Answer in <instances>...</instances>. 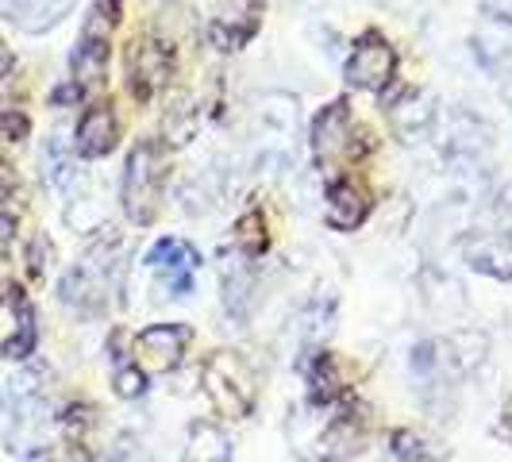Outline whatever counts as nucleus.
<instances>
[{"mask_svg": "<svg viewBox=\"0 0 512 462\" xmlns=\"http://www.w3.org/2000/svg\"><path fill=\"white\" fill-rule=\"evenodd\" d=\"M0 301H4V285H0Z\"/></svg>", "mask_w": 512, "mask_h": 462, "instance_id": "nucleus-27", "label": "nucleus"}, {"mask_svg": "<svg viewBox=\"0 0 512 462\" xmlns=\"http://www.w3.org/2000/svg\"><path fill=\"white\" fill-rule=\"evenodd\" d=\"M166 178H170V147L162 139H139L128 154L124 185H120V201L131 224L143 228L158 216Z\"/></svg>", "mask_w": 512, "mask_h": 462, "instance_id": "nucleus-1", "label": "nucleus"}, {"mask_svg": "<svg viewBox=\"0 0 512 462\" xmlns=\"http://www.w3.org/2000/svg\"><path fill=\"white\" fill-rule=\"evenodd\" d=\"M235 247L243 251L247 258H258L266 255V247H270V235H266V216L251 208V212H243L239 220H235Z\"/></svg>", "mask_w": 512, "mask_h": 462, "instance_id": "nucleus-14", "label": "nucleus"}, {"mask_svg": "<svg viewBox=\"0 0 512 462\" xmlns=\"http://www.w3.org/2000/svg\"><path fill=\"white\" fill-rule=\"evenodd\" d=\"M370 189L355 178H335L324 193V216L335 231H355L370 216Z\"/></svg>", "mask_w": 512, "mask_h": 462, "instance_id": "nucleus-8", "label": "nucleus"}, {"mask_svg": "<svg viewBox=\"0 0 512 462\" xmlns=\"http://www.w3.org/2000/svg\"><path fill=\"white\" fill-rule=\"evenodd\" d=\"M462 255L466 262L474 266V270H486L493 278H512V255L497 243V239H478V235H470V239H462Z\"/></svg>", "mask_w": 512, "mask_h": 462, "instance_id": "nucleus-13", "label": "nucleus"}, {"mask_svg": "<svg viewBox=\"0 0 512 462\" xmlns=\"http://www.w3.org/2000/svg\"><path fill=\"white\" fill-rule=\"evenodd\" d=\"M181 462H231L228 436L216 424L197 420L189 428V436H185V455H181Z\"/></svg>", "mask_w": 512, "mask_h": 462, "instance_id": "nucleus-12", "label": "nucleus"}, {"mask_svg": "<svg viewBox=\"0 0 512 462\" xmlns=\"http://www.w3.org/2000/svg\"><path fill=\"white\" fill-rule=\"evenodd\" d=\"M201 382L212 401V409L228 420H243L251 416L258 397V374L247 355L239 351H212L201 366Z\"/></svg>", "mask_w": 512, "mask_h": 462, "instance_id": "nucleus-2", "label": "nucleus"}, {"mask_svg": "<svg viewBox=\"0 0 512 462\" xmlns=\"http://www.w3.org/2000/svg\"><path fill=\"white\" fill-rule=\"evenodd\" d=\"M305 370H308V382H312V397H316V401H335V397H339L343 382H339V370H335L332 355H316Z\"/></svg>", "mask_w": 512, "mask_h": 462, "instance_id": "nucleus-16", "label": "nucleus"}, {"mask_svg": "<svg viewBox=\"0 0 512 462\" xmlns=\"http://www.w3.org/2000/svg\"><path fill=\"white\" fill-rule=\"evenodd\" d=\"M74 4L77 0H0V16H4L8 24L20 27V31L39 35V31H47V27L58 24Z\"/></svg>", "mask_w": 512, "mask_h": 462, "instance_id": "nucleus-10", "label": "nucleus"}, {"mask_svg": "<svg viewBox=\"0 0 512 462\" xmlns=\"http://www.w3.org/2000/svg\"><path fill=\"white\" fill-rule=\"evenodd\" d=\"M43 251H47V239H35V247H31V274H43Z\"/></svg>", "mask_w": 512, "mask_h": 462, "instance_id": "nucleus-24", "label": "nucleus"}, {"mask_svg": "<svg viewBox=\"0 0 512 462\" xmlns=\"http://www.w3.org/2000/svg\"><path fill=\"white\" fill-rule=\"evenodd\" d=\"M393 70H397V51L389 47V39L378 35V31H366L355 51L347 58L343 74L355 89H382L393 81Z\"/></svg>", "mask_w": 512, "mask_h": 462, "instance_id": "nucleus-6", "label": "nucleus"}, {"mask_svg": "<svg viewBox=\"0 0 512 462\" xmlns=\"http://www.w3.org/2000/svg\"><path fill=\"white\" fill-rule=\"evenodd\" d=\"M224 301H228V312L231 316H239V320H247V301H251V282L247 278H224Z\"/></svg>", "mask_w": 512, "mask_h": 462, "instance_id": "nucleus-20", "label": "nucleus"}, {"mask_svg": "<svg viewBox=\"0 0 512 462\" xmlns=\"http://www.w3.org/2000/svg\"><path fill=\"white\" fill-rule=\"evenodd\" d=\"M189 324H151L135 335L131 343V366L147 378H158V374H170L181 362L185 347H189Z\"/></svg>", "mask_w": 512, "mask_h": 462, "instance_id": "nucleus-4", "label": "nucleus"}, {"mask_svg": "<svg viewBox=\"0 0 512 462\" xmlns=\"http://www.w3.org/2000/svg\"><path fill=\"white\" fill-rule=\"evenodd\" d=\"M147 266L158 274L162 297H181L193 289V274L201 266V255L185 239H158L147 255Z\"/></svg>", "mask_w": 512, "mask_h": 462, "instance_id": "nucleus-7", "label": "nucleus"}, {"mask_svg": "<svg viewBox=\"0 0 512 462\" xmlns=\"http://www.w3.org/2000/svg\"><path fill=\"white\" fill-rule=\"evenodd\" d=\"M432 97L424 93H409V97H401V101H385V112H389V124L397 128V135L405 139V143H412L420 131H428V124H432V116H436V108H432Z\"/></svg>", "mask_w": 512, "mask_h": 462, "instance_id": "nucleus-11", "label": "nucleus"}, {"mask_svg": "<svg viewBox=\"0 0 512 462\" xmlns=\"http://www.w3.org/2000/svg\"><path fill=\"white\" fill-rule=\"evenodd\" d=\"M35 308L27 305V297L16 293V335L4 343V359H27L35 351Z\"/></svg>", "mask_w": 512, "mask_h": 462, "instance_id": "nucleus-15", "label": "nucleus"}, {"mask_svg": "<svg viewBox=\"0 0 512 462\" xmlns=\"http://www.w3.org/2000/svg\"><path fill=\"white\" fill-rule=\"evenodd\" d=\"M258 12H262V8L255 4V8H251V16H247V24H243V27H235V24H212V27H208L212 43H216L220 51H239V47H243V43H247V39H251V35L258 31Z\"/></svg>", "mask_w": 512, "mask_h": 462, "instance_id": "nucleus-18", "label": "nucleus"}, {"mask_svg": "<svg viewBox=\"0 0 512 462\" xmlns=\"http://www.w3.org/2000/svg\"><path fill=\"white\" fill-rule=\"evenodd\" d=\"M62 428H66V436L74 439L77 447L89 443L93 428H97V409H89V405H70L66 416H62Z\"/></svg>", "mask_w": 512, "mask_h": 462, "instance_id": "nucleus-19", "label": "nucleus"}, {"mask_svg": "<svg viewBox=\"0 0 512 462\" xmlns=\"http://www.w3.org/2000/svg\"><path fill=\"white\" fill-rule=\"evenodd\" d=\"M389 443H393V455L401 462H436L439 459V447H432L420 432H409V428L393 432Z\"/></svg>", "mask_w": 512, "mask_h": 462, "instance_id": "nucleus-17", "label": "nucleus"}, {"mask_svg": "<svg viewBox=\"0 0 512 462\" xmlns=\"http://www.w3.org/2000/svg\"><path fill=\"white\" fill-rule=\"evenodd\" d=\"M143 389H147V374H139L135 366H120V370H116V393H120V397L131 401V397H139Z\"/></svg>", "mask_w": 512, "mask_h": 462, "instance_id": "nucleus-21", "label": "nucleus"}, {"mask_svg": "<svg viewBox=\"0 0 512 462\" xmlns=\"http://www.w3.org/2000/svg\"><path fill=\"white\" fill-rule=\"evenodd\" d=\"M116 139H120V124H116L112 104H93L81 116V124H77L74 147L81 158H104V154L116 147Z\"/></svg>", "mask_w": 512, "mask_h": 462, "instance_id": "nucleus-9", "label": "nucleus"}, {"mask_svg": "<svg viewBox=\"0 0 512 462\" xmlns=\"http://www.w3.org/2000/svg\"><path fill=\"white\" fill-rule=\"evenodd\" d=\"M128 89L135 101H151L154 93L166 85V77L174 70V47L166 39L139 35L128 43Z\"/></svg>", "mask_w": 512, "mask_h": 462, "instance_id": "nucleus-5", "label": "nucleus"}, {"mask_svg": "<svg viewBox=\"0 0 512 462\" xmlns=\"http://www.w3.org/2000/svg\"><path fill=\"white\" fill-rule=\"evenodd\" d=\"M370 151V135L362 128H355L351 120V108L347 101H332L320 108V116L312 120V154L320 166H332V162H351Z\"/></svg>", "mask_w": 512, "mask_h": 462, "instance_id": "nucleus-3", "label": "nucleus"}, {"mask_svg": "<svg viewBox=\"0 0 512 462\" xmlns=\"http://www.w3.org/2000/svg\"><path fill=\"white\" fill-rule=\"evenodd\" d=\"M8 70H12V51H8L4 43H0V81L8 77Z\"/></svg>", "mask_w": 512, "mask_h": 462, "instance_id": "nucleus-25", "label": "nucleus"}, {"mask_svg": "<svg viewBox=\"0 0 512 462\" xmlns=\"http://www.w3.org/2000/svg\"><path fill=\"white\" fill-rule=\"evenodd\" d=\"M104 462H147V451H143L131 436H120L116 439V447L104 455Z\"/></svg>", "mask_w": 512, "mask_h": 462, "instance_id": "nucleus-22", "label": "nucleus"}, {"mask_svg": "<svg viewBox=\"0 0 512 462\" xmlns=\"http://www.w3.org/2000/svg\"><path fill=\"white\" fill-rule=\"evenodd\" d=\"M27 120L20 112H0V139H24Z\"/></svg>", "mask_w": 512, "mask_h": 462, "instance_id": "nucleus-23", "label": "nucleus"}, {"mask_svg": "<svg viewBox=\"0 0 512 462\" xmlns=\"http://www.w3.org/2000/svg\"><path fill=\"white\" fill-rule=\"evenodd\" d=\"M24 462H54L51 459V451H43V447H35V451H27Z\"/></svg>", "mask_w": 512, "mask_h": 462, "instance_id": "nucleus-26", "label": "nucleus"}]
</instances>
